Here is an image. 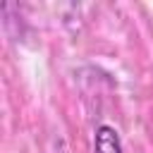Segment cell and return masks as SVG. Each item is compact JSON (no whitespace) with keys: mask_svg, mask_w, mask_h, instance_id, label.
I'll list each match as a JSON object with an SVG mask.
<instances>
[{"mask_svg":"<svg viewBox=\"0 0 153 153\" xmlns=\"http://www.w3.org/2000/svg\"><path fill=\"white\" fill-rule=\"evenodd\" d=\"M93 153H124L120 131L110 124H100L93 134Z\"/></svg>","mask_w":153,"mask_h":153,"instance_id":"obj_1","label":"cell"}]
</instances>
